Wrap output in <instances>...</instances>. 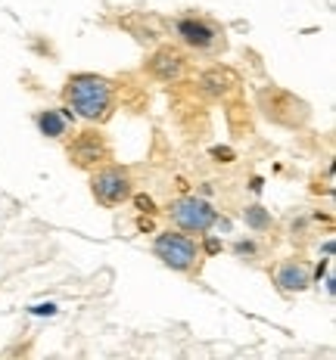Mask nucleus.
Listing matches in <instances>:
<instances>
[{
    "mask_svg": "<svg viewBox=\"0 0 336 360\" xmlns=\"http://www.w3.org/2000/svg\"><path fill=\"white\" fill-rule=\"evenodd\" d=\"M144 69L153 75L156 81H162V84H175L187 72V56L178 47H156L153 53L147 56Z\"/></svg>",
    "mask_w": 336,
    "mask_h": 360,
    "instance_id": "nucleus-8",
    "label": "nucleus"
},
{
    "mask_svg": "<svg viewBox=\"0 0 336 360\" xmlns=\"http://www.w3.org/2000/svg\"><path fill=\"white\" fill-rule=\"evenodd\" d=\"M237 87V75L230 69H209L199 75V90L209 100H228Z\"/></svg>",
    "mask_w": 336,
    "mask_h": 360,
    "instance_id": "nucleus-10",
    "label": "nucleus"
},
{
    "mask_svg": "<svg viewBox=\"0 0 336 360\" xmlns=\"http://www.w3.org/2000/svg\"><path fill=\"white\" fill-rule=\"evenodd\" d=\"M175 32L181 37L184 47L197 50V53H209V50H215L221 44L218 25H212V22L203 16H181L175 22Z\"/></svg>",
    "mask_w": 336,
    "mask_h": 360,
    "instance_id": "nucleus-7",
    "label": "nucleus"
},
{
    "mask_svg": "<svg viewBox=\"0 0 336 360\" xmlns=\"http://www.w3.org/2000/svg\"><path fill=\"white\" fill-rule=\"evenodd\" d=\"M63 100L72 106L75 115H81L85 122H106L116 109V87H112L109 78L103 75H72L63 87Z\"/></svg>",
    "mask_w": 336,
    "mask_h": 360,
    "instance_id": "nucleus-1",
    "label": "nucleus"
},
{
    "mask_svg": "<svg viewBox=\"0 0 336 360\" xmlns=\"http://www.w3.org/2000/svg\"><path fill=\"white\" fill-rule=\"evenodd\" d=\"M153 255L175 274H190L199 264V245L184 230H162L153 239Z\"/></svg>",
    "mask_w": 336,
    "mask_h": 360,
    "instance_id": "nucleus-2",
    "label": "nucleus"
},
{
    "mask_svg": "<svg viewBox=\"0 0 336 360\" xmlns=\"http://www.w3.org/2000/svg\"><path fill=\"white\" fill-rule=\"evenodd\" d=\"M91 193L103 208H118L134 199V180L122 165H100L91 174Z\"/></svg>",
    "mask_w": 336,
    "mask_h": 360,
    "instance_id": "nucleus-3",
    "label": "nucleus"
},
{
    "mask_svg": "<svg viewBox=\"0 0 336 360\" xmlns=\"http://www.w3.org/2000/svg\"><path fill=\"white\" fill-rule=\"evenodd\" d=\"M243 224H246V230H252V233H268V230L274 227V214L268 212L265 205L252 202V205L243 208Z\"/></svg>",
    "mask_w": 336,
    "mask_h": 360,
    "instance_id": "nucleus-12",
    "label": "nucleus"
},
{
    "mask_svg": "<svg viewBox=\"0 0 336 360\" xmlns=\"http://www.w3.org/2000/svg\"><path fill=\"white\" fill-rule=\"evenodd\" d=\"M274 283L280 286V292H305L311 286V270L302 264V261L290 258V261H280L278 270H274Z\"/></svg>",
    "mask_w": 336,
    "mask_h": 360,
    "instance_id": "nucleus-9",
    "label": "nucleus"
},
{
    "mask_svg": "<svg viewBox=\"0 0 336 360\" xmlns=\"http://www.w3.org/2000/svg\"><path fill=\"white\" fill-rule=\"evenodd\" d=\"M66 109H44V112H37V131L44 134V137H50V140H63L66 137V131H69V118L63 115Z\"/></svg>",
    "mask_w": 336,
    "mask_h": 360,
    "instance_id": "nucleus-11",
    "label": "nucleus"
},
{
    "mask_svg": "<svg viewBox=\"0 0 336 360\" xmlns=\"http://www.w3.org/2000/svg\"><path fill=\"white\" fill-rule=\"evenodd\" d=\"M168 217L175 221L178 230H184V233H209V230L218 224V212H215V205L203 196H181L175 199L168 205Z\"/></svg>",
    "mask_w": 336,
    "mask_h": 360,
    "instance_id": "nucleus-4",
    "label": "nucleus"
},
{
    "mask_svg": "<svg viewBox=\"0 0 336 360\" xmlns=\"http://www.w3.org/2000/svg\"><path fill=\"white\" fill-rule=\"evenodd\" d=\"M112 159V146L100 131H81L69 143V162L75 168H100Z\"/></svg>",
    "mask_w": 336,
    "mask_h": 360,
    "instance_id": "nucleus-6",
    "label": "nucleus"
},
{
    "mask_svg": "<svg viewBox=\"0 0 336 360\" xmlns=\"http://www.w3.org/2000/svg\"><path fill=\"white\" fill-rule=\"evenodd\" d=\"M234 252L240 255V258H243V255H246V258H252V255H256V243H252V239H240V243L234 245Z\"/></svg>",
    "mask_w": 336,
    "mask_h": 360,
    "instance_id": "nucleus-13",
    "label": "nucleus"
},
{
    "mask_svg": "<svg viewBox=\"0 0 336 360\" xmlns=\"http://www.w3.org/2000/svg\"><path fill=\"white\" fill-rule=\"evenodd\" d=\"M259 106L265 112V118H271L274 124L283 127H302L309 122V106L302 100H296L293 94L280 87H265L259 94Z\"/></svg>",
    "mask_w": 336,
    "mask_h": 360,
    "instance_id": "nucleus-5",
    "label": "nucleus"
},
{
    "mask_svg": "<svg viewBox=\"0 0 336 360\" xmlns=\"http://www.w3.org/2000/svg\"><path fill=\"white\" fill-rule=\"evenodd\" d=\"M137 205H140V208H153V202L144 199V196H137Z\"/></svg>",
    "mask_w": 336,
    "mask_h": 360,
    "instance_id": "nucleus-14",
    "label": "nucleus"
}]
</instances>
